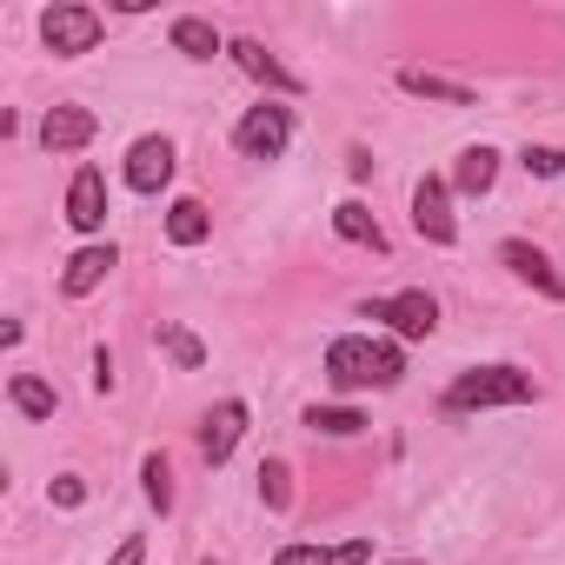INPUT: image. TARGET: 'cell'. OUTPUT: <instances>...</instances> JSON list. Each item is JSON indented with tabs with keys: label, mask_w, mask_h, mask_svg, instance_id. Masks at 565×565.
Instances as JSON below:
<instances>
[{
	"label": "cell",
	"mask_w": 565,
	"mask_h": 565,
	"mask_svg": "<svg viewBox=\"0 0 565 565\" xmlns=\"http://www.w3.org/2000/svg\"><path fill=\"white\" fill-rule=\"evenodd\" d=\"M153 340H160V353H167V360H173L180 373H200V366H206V347H200V340H193L186 327L160 320V333H153Z\"/></svg>",
	"instance_id": "cell-22"
},
{
	"label": "cell",
	"mask_w": 565,
	"mask_h": 565,
	"mask_svg": "<svg viewBox=\"0 0 565 565\" xmlns=\"http://www.w3.org/2000/svg\"><path fill=\"white\" fill-rule=\"evenodd\" d=\"M259 499H266L273 512L294 505V472H287V459H266V466H259Z\"/></svg>",
	"instance_id": "cell-24"
},
{
	"label": "cell",
	"mask_w": 565,
	"mask_h": 565,
	"mask_svg": "<svg viewBox=\"0 0 565 565\" xmlns=\"http://www.w3.org/2000/svg\"><path fill=\"white\" fill-rule=\"evenodd\" d=\"M519 160H525V173H539V180H558V173H565V153H558V147H525Z\"/></svg>",
	"instance_id": "cell-25"
},
{
	"label": "cell",
	"mask_w": 565,
	"mask_h": 565,
	"mask_svg": "<svg viewBox=\"0 0 565 565\" xmlns=\"http://www.w3.org/2000/svg\"><path fill=\"white\" fill-rule=\"evenodd\" d=\"M366 320H386L399 340H433L439 333V300L406 287V294H386V300H366Z\"/></svg>",
	"instance_id": "cell-5"
},
{
	"label": "cell",
	"mask_w": 565,
	"mask_h": 565,
	"mask_svg": "<svg viewBox=\"0 0 565 565\" xmlns=\"http://www.w3.org/2000/svg\"><path fill=\"white\" fill-rule=\"evenodd\" d=\"M206 233H213V213H206L200 200H173V206H167V239H173V246H200Z\"/></svg>",
	"instance_id": "cell-20"
},
{
	"label": "cell",
	"mask_w": 565,
	"mask_h": 565,
	"mask_svg": "<svg viewBox=\"0 0 565 565\" xmlns=\"http://www.w3.org/2000/svg\"><path fill=\"white\" fill-rule=\"evenodd\" d=\"M94 134H100V120L87 107H74V100L67 107H47V120H41V147L47 153H81Z\"/></svg>",
	"instance_id": "cell-12"
},
{
	"label": "cell",
	"mask_w": 565,
	"mask_h": 565,
	"mask_svg": "<svg viewBox=\"0 0 565 565\" xmlns=\"http://www.w3.org/2000/svg\"><path fill=\"white\" fill-rule=\"evenodd\" d=\"M347 167H353V180H373V153H366V147H353Z\"/></svg>",
	"instance_id": "cell-29"
},
{
	"label": "cell",
	"mask_w": 565,
	"mask_h": 565,
	"mask_svg": "<svg viewBox=\"0 0 565 565\" xmlns=\"http://www.w3.org/2000/svg\"><path fill=\"white\" fill-rule=\"evenodd\" d=\"M539 386L519 366H472L446 386V413H486V406H532Z\"/></svg>",
	"instance_id": "cell-2"
},
{
	"label": "cell",
	"mask_w": 565,
	"mask_h": 565,
	"mask_svg": "<svg viewBox=\"0 0 565 565\" xmlns=\"http://www.w3.org/2000/svg\"><path fill=\"white\" fill-rule=\"evenodd\" d=\"M413 233H419L426 246H452V239H459V220H452V180L426 173V180L413 186Z\"/></svg>",
	"instance_id": "cell-6"
},
{
	"label": "cell",
	"mask_w": 565,
	"mask_h": 565,
	"mask_svg": "<svg viewBox=\"0 0 565 565\" xmlns=\"http://www.w3.org/2000/svg\"><path fill=\"white\" fill-rule=\"evenodd\" d=\"M206 565H213V558H206Z\"/></svg>",
	"instance_id": "cell-31"
},
{
	"label": "cell",
	"mask_w": 565,
	"mask_h": 565,
	"mask_svg": "<svg viewBox=\"0 0 565 565\" xmlns=\"http://www.w3.org/2000/svg\"><path fill=\"white\" fill-rule=\"evenodd\" d=\"M41 41H47V54H54V61H81V54H94V47H100V14H94V8H81V0H61V8H47V14H41Z\"/></svg>",
	"instance_id": "cell-4"
},
{
	"label": "cell",
	"mask_w": 565,
	"mask_h": 565,
	"mask_svg": "<svg viewBox=\"0 0 565 565\" xmlns=\"http://www.w3.org/2000/svg\"><path fill=\"white\" fill-rule=\"evenodd\" d=\"M140 479H147V505L153 512H173V466H167V452H147L140 459Z\"/></svg>",
	"instance_id": "cell-23"
},
{
	"label": "cell",
	"mask_w": 565,
	"mask_h": 565,
	"mask_svg": "<svg viewBox=\"0 0 565 565\" xmlns=\"http://www.w3.org/2000/svg\"><path fill=\"white\" fill-rule=\"evenodd\" d=\"M399 87L413 100H439V107H472V87L446 81V74H426V67H399Z\"/></svg>",
	"instance_id": "cell-15"
},
{
	"label": "cell",
	"mask_w": 565,
	"mask_h": 565,
	"mask_svg": "<svg viewBox=\"0 0 565 565\" xmlns=\"http://www.w3.org/2000/svg\"><path fill=\"white\" fill-rule=\"evenodd\" d=\"M94 393H114V360H107V347L94 353Z\"/></svg>",
	"instance_id": "cell-28"
},
{
	"label": "cell",
	"mask_w": 565,
	"mask_h": 565,
	"mask_svg": "<svg viewBox=\"0 0 565 565\" xmlns=\"http://www.w3.org/2000/svg\"><path fill=\"white\" fill-rule=\"evenodd\" d=\"M300 426L307 433H327V439H353V433H366V413L360 406H307Z\"/></svg>",
	"instance_id": "cell-21"
},
{
	"label": "cell",
	"mask_w": 565,
	"mask_h": 565,
	"mask_svg": "<svg viewBox=\"0 0 565 565\" xmlns=\"http://www.w3.org/2000/svg\"><path fill=\"white\" fill-rule=\"evenodd\" d=\"M8 399H14L21 419H54V406H61L54 386H47L41 373H14V380H8Z\"/></svg>",
	"instance_id": "cell-19"
},
{
	"label": "cell",
	"mask_w": 565,
	"mask_h": 565,
	"mask_svg": "<svg viewBox=\"0 0 565 565\" xmlns=\"http://www.w3.org/2000/svg\"><path fill=\"white\" fill-rule=\"evenodd\" d=\"M140 558H147V539H140V532H127V539H120V552H114L107 565H140Z\"/></svg>",
	"instance_id": "cell-27"
},
{
	"label": "cell",
	"mask_w": 565,
	"mask_h": 565,
	"mask_svg": "<svg viewBox=\"0 0 565 565\" xmlns=\"http://www.w3.org/2000/svg\"><path fill=\"white\" fill-rule=\"evenodd\" d=\"M167 41H173V54H186V61H213V54H226V41H220L213 21H200V14H180Z\"/></svg>",
	"instance_id": "cell-18"
},
{
	"label": "cell",
	"mask_w": 565,
	"mask_h": 565,
	"mask_svg": "<svg viewBox=\"0 0 565 565\" xmlns=\"http://www.w3.org/2000/svg\"><path fill=\"white\" fill-rule=\"evenodd\" d=\"M239 439H246V399H220V406L200 419V452H206V466H226Z\"/></svg>",
	"instance_id": "cell-8"
},
{
	"label": "cell",
	"mask_w": 565,
	"mask_h": 565,
	"mask_svg": "<svg viewBox=\"0 0 565 565\" xmlns=\"http://www.w3.org/2000/svg\"><path fill=\"white\" fill-rule=\"evenodd\" d=\"M492 180H499V153L492 147H466L459 167H452V193L479 200V193H492Z\"/></svg>",
	"instance_id": "cell-16"
},
{
	"label": "cell",
	"mask_w": 565,
	"mask_h": 565,
	"mask_svg": "<svg viewBox=\"0 0 565 565\" xmlns=\"http://www.w3.org/2000/svg\"><path fill=\"white\" fill-rule=\"evenodd\" d=\"M399 565H419V558H399Z\"/></svg>",
	"instance_id": "cell-30"
},
{
	"label": "cell",
	"mask_w": 565,
	"mask_h": 565,
	"mask_svg": "<svg viewBox=\"0 0 565 565\" xmlns=\"http://www.w3.org/2000/svg\"><path fill=\"white\" fill-rule=\"evenodd\" d=\"M120 266V253H114V239H94V246H81L74 259H67V273H61V294L67 300H87L94 287H100V279Z\"/></svg>",
	"instance_id": "cell-11"
},
{
	"label": "cell",
	"mask_w": 565,
	"mask_h": 565,
	"mask_svg": "<svg viewBox=\"0 0 565 565\" xmlns=\"http://www.w3.org/2000/svg\"><path fill=\"white\" fill-rule=\"evenodd\" d=\"M226 54H233V61H239V74H253L259 87H273V94H300V74H294V67H279L259 41H233Z\"/></svg>",
	"instance_id": "cell-13"
},
{
	"label": "cell",
	"mask_w": 565,
	"mask_h": 565,
	"mask_svg": "<svg viewBox=\"0 0 565 565\" xmlns=\"http://www.w3.org/2000/svg\"><path fill=\"white\" fill-rule=\"evenodd\" d=\"M167 180H173V140L167 134H140L127 147V186L134 193H160Z\"/></svg>",
	"instance_id": "cell-7"
},
{
	"label": "cell",
	"mask_w": 565,
	"mask_h": 565,
	"mask_svg": "<svg viewBox=\"0 0 565 565\" xmlns=\"http://www.w3.org/2000/svg\"><path fill=\"white\" fill-rule=\"evenodd\" d=\"M81 499H87V486H81L74 472H67V479H54V505H67V512H74Z\"/></svg>",
	"instance_id": "cell-26"
},
{
	"label": "cell",
	"mask_w": 565,
	"mask_h": 565,
	"mask_svg": "<svg viewBox=\"0 0 565 565\" xmlns=\"http://www.w3.org/2000/svg\"><path fill=\"white\" fill-rule=\"evenodd\" d=\"M273 565H373V539H347V545H279Z\"/></svg>",
	"instance_id": "cell-14"
},
{
	"label": "cell",
	"mask_w": 565,
	"mask_h": 565,
	"mask_svg": "<svg viewBox=\"0 0 565 565\" xmlns=\"http://www.w3.org/2000/svg\"><path fill=\"white\" fill-rule=\"evenodd\" d=\"M67 226L74 233H100L107 226V173L100 167L74 173V186H67Z\"/></svg>",
	"instance_id": "cell-10"
},
{
	"label": "cell",
	"mask_w": 565,
	"mask_h": 565,
	"mask_svg": "<svg viewBox=\"0 0 565 565\" xmlns=\"http://www.w3.org/2000/svg\"><path fill=\"white\" fill-rule=\"evenodd\" d=\"M233 147H239L246 160H279V153L294 147V107H279V100L246 107L239 127H233Z\"/></svg>",
	"instance_id": "cell-3"
},
{
	"label": "cell",
	"mask_w": 565,
	"mask_h": 565,
	"mask_svg": "<svg viewBox=\"0 0 565 565\" xmlns=\"http://www.w3.org/2000/svg\"><path fill=\"white\" fill-rule=\"evenodd\" d=\"M499 259L512 266V279H525L532 294H545V300H565V279H558V266L532 246V239H499Z\"/></svg>",
	"instance_id": "cell-9"
},
{
	"label": "cell",
	"mask_w": 565,
	"mask_h": 565,
	"mask_svg": "<svg viewBox=\"0 0 565 565\" xmlns=\"http://www.w3.org/2000/svg\"><path fill=\"white\" fill-rule=\"evenodd\" d=\"M333 233L353 239V246H366V253H386V226H380L360 200H340V206H333Z\"/></svg>",
	"instance_id": "cell-17"
},
{
	"label": "cell",
	"mask_w": 565,
	"mask_h": 565,
	"mask_svg": "<svg viewBox=\"0 0 565 565\" xmlns=\"http://www.w3.org/2000/svg\"><path fill=\"white\" fill-rule=\"evenodd\" d=\"M327 380L340 393H386L406 380V353L393 340H366V333H340L327 347Z\"/></svg>",
	"instance_id": "cell-1"
}]
</instances>
